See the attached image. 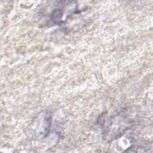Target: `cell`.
<instances>
[{
	"instance_id": "cell-1",
	"label": "cell",
	"mask_w": 153,
	"mask_h": 153,
	"mask_svg": "<svg viewBox=\"0 0 153 153\" xmlns=\"http://www.w3.org/2000/svg\"><path fill=\"white\" fill-rule=\"evenodd\" d=\"M62 17V11L60 9H55L53 11L51 19L54 23H59Z\"/></svg>"
}]
</instances>
